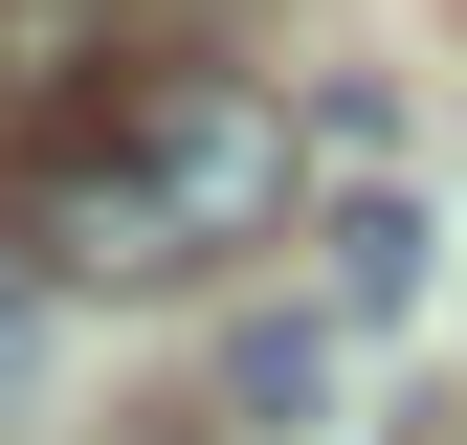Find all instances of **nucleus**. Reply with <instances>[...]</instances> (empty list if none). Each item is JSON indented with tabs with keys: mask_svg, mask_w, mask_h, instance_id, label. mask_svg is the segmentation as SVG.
Instances as JSON below:
<instances>
[{
	"mask_svg": "<svg viewBox=\"0 0 467 445\" xmlns=\"http://www.w3.org/2000/svg\"><path fill=\"white\" fill-rule=\"evenodd\" d=\"M312 401H334V334H245L223 357V423L245 445H312Z\"/></svg>",
	"mask_w": 467,
	"mask_h": 445,
	"instance_id": "obj_4",
	"label": "nucleus"
},
{
	"mask_svg": "<svg viewBox=\"0 0 467 445\" xmlns=\"http://www.w3.org/2000/svg\"><path fill=\"white\" fill-rule=\"evenodd\" d=\"M423 267H445V222L400 201V179H379V201H334V312H357V334H400V312H423Z\"/></svg>",
	"mask_w": 467,
	"mask_h": 445,
	"instance_id": "obj_3",
	"label": "nucleus"
},
{
	"mask_svg": "<svg viewBox=\"0 0 467 445\" xmlns=\"http://www.w3.org/2000/svg\"><path fill=\"white\" fill-rule=\"evenodd\" d=\"M289 179H312L289 89L223 67V45H156V67H111V89H67V111L0 134V245L67 267V290H179V267L267 245Z\"/></svg>",
	"mask_w": 467,
	"mask_h": 445,
	"instance_id": "obj_1",
	"label": "nucleus"
},
{
	"mask_svg": "<svg viewBox=\"0 0 467 445\" xmlns=\"http://www.w3.org/2000/svg\"><path fill=\"white\" fill-rule=\"evenodd\" d=\"M111 67H156V0H0V134L111 89Z\"/></svg>",
	"mask_w": 467,
	"mask_h": 445,
	"instance_id": "obj_2",
	"label": "nucleus"
},
{
	"mask_svg": "<svg viewBox=\"0 0 467 445\" xmlns=\"http://www.w3.org/2000/svg\"><path fill=\"white\" fill-rule=\"evenodd\" d=\"M45 423V290H23V245H0V445Z\"/></svg>",
	"mask_w": 467,
	"mask_h": 445,
	"instance_id": "obj_5",
	"label": "nucleus"
}]
</instances>
